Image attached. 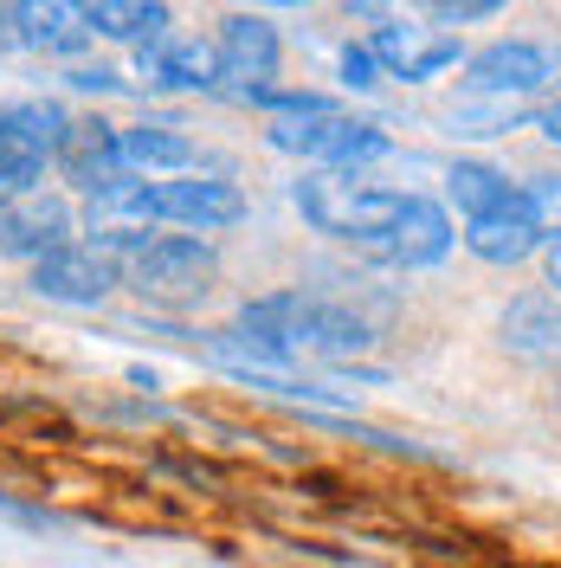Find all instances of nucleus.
<instances>
[{
    "mask_svg": "<svg viewBox=\"0 0 561 568\" xmlns=\"http://www.w3.org/2000/svg\"><path fill=\"white\" fill-rule=\"evenodd\" d=\"M503 201H517V187H510L503 169H491V162H452V169H446V207L465 213V226L484 220V213H497Z\"/></svg>",
    "mask_w": 561,
    "mask_h": 568,
    "instance_id": "nucleus-19",
    "label": "nucleus"
},
{
    "mask_svg": "<svg viewBox=\"0 0 561 568\" xmlns=\"http://www.w3.org/2000/svg\"><path fill=\"white\" fill-rule=\"evenodd\" d=\"M297 213L310 220L323 240H343V246H368L381 240L387 226L407 207V187H375L361 175H336V169H310V175L290 187Z\"/></svg>",
    "mask_w": 561,
    "mask_h": 568,
    "instance_id": "nucleus-2",
    "label": "nucleus"
},
{
    "mask_svg": "<svg viewBox=\"0 0 561 568\" xmlns=\"http://www.w3.org/2000/svg\"><path fill=\"white\" fill-rule=\"evenodd\" d=\"M497 13V0H439L432 7V20L439 27H465V20H491Z\"/></svg>",
    "mask_w": 561,
    "mask_h": 568,
    "instance_id": "nucleus-23",
    "label": "nucleus"
},
{
    "mask_svg": "<svg viewBox=\"0 0 561 568\" xmlns=\"http://www.w3.org/2000/svg\"><path fill=\"white\" fill-rule=\"evenodd\" d=\"M116 284H123V265L104 258L98 246H78V240L33 265V291L52 297V304H71V311H98Z\"/></svg>",
    "mask_w": 561,
    "mask_h": 568,
    "instance_id": "nucleus-11",
    "label": "nucleus"
},
{
    "mask_svg": "<svg viewBox=\"0 0 561 568\" xmlns=\"http://www.w3.org/2000/svg\"><path fill=\"white\" fill-rule=\"evenodd\" d=\"M361 45H368V52H375V65H381L387 78H400V84H426V78H439V71L458 65V39L452 33H432V27H400V20H381Z\"/></svg>",
    "mask_w": 561,
    "mask_h": 568,
    "instance_id": "nucleus-12",
    "label": "nucleus"
},
{
    "mask_svg": "<svg viewBox=\"0 0 561 568\" xmlns=\"http://www.w3.org/2000/svg\"><path fill=\"white\" fill-rule=\"evenodd\" d=\"M52 169H59V181L78 187L84 201L104 194V187H116V181L130 175V169H123V130L104 123V116H71V130H65V142H59V155H52Z\"/></svg>",
    "mask_w": 561,
    "mask_h": 568,
    "instance_id": "nucleus-10",
    "label": "nucleus"
},
{
    "mask_svg": "<svg viewBox=\"0 0 561 568\" xmlns=\"http://www.w3.org/2000/svg\"><path fill=\"white\" fill-rule=\"evenodd\" d=\"M65 84L71 91H84V98H110V91H123V78H116L110 65H71Z\"/></svg>",
    "mask_w": 561,
    "mask_h": 568,
    "instance_id": "nucleus-22",
    "label": "nucleus"
},
{
    "mask_svg": "<svg viewBox=\"0 0 561 568\" xmlns=\"http://www.w3.org/2000/svg\"><path fill=\"white\" fill-rule=\"evenodd\" d=\"M542 136H549V142H555V149H561V98H555V104H549V110H542Z\"/></svg>",
    "mask_w": 561,
    "mask_h": 568,
    "instance_id": "nucleus-26",
    "label": "nucleus"
},
{
    "mask_svg": "<svg viewBox=\"0 0 561 568\" xmlns=\"http://www.w3.org/2000/svg\"><path fill=\"white\" fill-rule=\"evenodd\" d=\"M136 78H149V91H220V52L213 39H155L136 52Z\"/></svg>",
    "mask_w": 561,
    "mask_h": 568,
    "instance_id": "nucleus-14",
    "label": "nucleus"
},
{
    "mask_svg": "<svg viewBox=\"0 0 561 568\" xmlns=\"http://www.w3.org/2000/svg\"><path fill=\"white\" fill-rule=\"evenodd\" d=\"M542 246H549V240H542V226L529 220L523 194L465 226V252H471V258H484V265H523V258H536Z\"/></svg>",
    "mask_w": 561,
    "mask_h": 568,
    "instance_id": "nucleus-16",
    "label": "nucleus"
},
{
    "mask_svg": "<svg viewBox=\"0 0 561 568\" xmlns=\"http://www.w3.org/2000/svg\"><path fill=\"white\" fill-rule=\"evenodd\" d=\"M78 27L91 39H116V45H155L169 39V7H149V0H91L78 7Z\"/></svg>",
    "mask_w": 561,
    "mask_h": 568,
    "instance_id": "nucleus-18",
    "label": "nucleus"
},
{
    "mask_svg": "<svg viewBox=\"0 0 561 568\" xmlns=\"http://www.w3.org/2000/svg\"><path fill=\"white\" fill-rule=\"evenodd\" d=\"M336 65H343V84H349V91H375V84L387 78V71L375 65V52H368V45H343V59H336Z\"/></svg>",
    "mask_w": 561,
    "mask_h": 568,
    "instance_id": "nucleus-21",
    "label": "nucleus"
},
{
    "mask_svg": "<svg viewBox=\"0 0 561 568\" xmlns=\"http://www.w3.org/2000/svg\"><path fill=\"white\" fill-rule=\"evenodd\" d=\"M239 329L252 343H265L290 375L304 362L355 368V355H368L381 343V323L361 317L343 297H323V291H265V297L239 304Z\"/></svg>",
    "mask_w": 561,
    "mask_h": 568,
    "instance_id": "nucleus-1",
    "label": "nucleus"
},
{
    "mask_svg": "<svg viewBox=\"0 0 561 568\" xmlns=\"http://www.w3.org/2000/svg\"><path fill=\"white\" fill-rule=\"evenodd\" d=\"M452 246H458L452 207L446 201H426V194H407L400 220L387 226L381 240H368V246H355V252L368 265H387V272H432V265H446Z\"/></svg>",
    "mask_w": 561,
    "mask_h": 568,
    "instance_id": "nucleus-8",
    "label": "nucleus"
},
{
    "mask_svg": "<svg viewBox=\"0 0 561 568\" xmlns=\"http://www.w3.org/2000/svg\"><path fill=\"white\" fill-rule=\"evenodd\" d=\"M0 52H27V7H0Z\"/></svg>",
    "mask_w": 561,
    "mask_h": 568,
    "instance_id": "nucleus-24",
    "label": "nucleus"
},
{
    "mask_svg": "<svg viewBox=\"0 0 561 568\" xmlns=\"http://www.w3.org/2000/svg\"><path fill=\"white\" fill-rule=\"evenodd\" d=\"M71 246V207L52 194H20V201H0V258H52Z\"/></svg>",
    "mask_w": 561,
    "mask_h": 568,
    "instance_id": "nucleus-13",
    "label": "nucleus"
},
{
    "mask_svg": "<svg viewBox=\"0 0 561 568\" xmlns=\"http://www.w3.org/2000/svg\"><path fill=\"white\" fill-rule=\"evenodd\" d=\"M65 130H71V116L52 98H20V104L0 110V201L39 194L45 162L59 155Z\"/></svg>",
    "mask_w": 561,
    "mask_h": 568,
    "instance_id": "nucleus-4",
    "label": "nucleus"
},
{
    "mask_svg": "<svg viewBox=\"0 0 561 568\" xmlns=\"http://www.w3.org/2000/svg\"><path fill=\"white\" fill-rule=\"evenodd\" d=\"M155 220H169L181 233H226L246 220V194L226 175H194V181H155Z\"/></svg>",
    "mask_w": 561,
    "mask_h": 568,
    "instance_id": "nucleus-9",
    "label": "nucleus"
},
{
    "mask_svg": "<svg viewBox=\"0 0 561 568\" xmlns=\"http://www.w3.org/2000/svg\"><path fill=\"white\" fill-rule=\"evenodd\" d=\"M213 52H220V91H213V98H233V104L265 98L272 78H278V65H284V39L265 13H226Z\"/></svg>",
    "mask_w": 561,
    "mask_h": 568,
    "instance_id": "nucleus-7",
    "label": "nucleus"
},
{
    "mask_svg": "<svg viewBox=\"0 0 561 568\" xmlns=\"http://www.w3.org/2000/svg\"><path fill=\"white\" fill-rule=\"evenodd\" d=\"M561 52L542 45V39H497L484 52L465 59V78H458V98H484V104H529L555 84Z\"/></svg>",
    "mask_w": 561,
    "mask_h": 568,
    "instance_id": "nucleus-6",
    "label": "nucleus"
},
{
    "mask_svg": "<svg viewBox=\"0 0 561 568\" xmlns=\"http://www.w3.org/2000/svg\"><path fill=\"white\" fill-rule=\"evenodd\" d=\"M265 142L278 155H297L310 169H336V175H361L368 162H381L394 136L381 123H361V116H310V123H265Z\"/></svg>",
    "mask_w": 561,
    "mask_h": 568,
    "instance_id": "nucleus-5",
    "label": "nucleus"
},
{
    "mask_svg": "<svg viewBox=\"0 0 561 568\" xmlns=\"http://www.w3.org/2000/svg\"><path fill=\"white\" fill-rule=\"evenodd\" d=\"M517 194H523L529 220L542 226V240H561V175H529Z\"/></svg>",
    "mask_w": 561,
    "mask_h": 568,
    "instance_id": "nucleus-20",
    "label": "nucleus"
},
{
    "mask_svg": "<svg viewBox=\"0 0 561 568\" xmlns=\"http://www.w3.org/2000/svg\"><path fill=\"white\" fill-rule=\"evenodd\" d=\"M503 343H510V355L529 362V368H561V297H549V291L510 297V311H503Z\"/></svg>",
    "mask_w": 561,
    "mask_h": 568,
    "instance_id": "nucleus-15",
    "label": "nucleus"
},
{
    "mask_svg": "<svg viewBox=\"0 0 561 568\" xmlns=\"http://www.w3.org/2000/svg\"><path fill=\"white\" fill-rule=\"evenodd\" d=\"M123 169L136 181L187 175V169H201V149L181 136L175 123H136V130H123Z\"/></svg>",
    "mask_w": 561,
    "mask_h": 568,
    "instance_id": "nucleus-17",
    "label": "nucleus"
},
{
    "mask_svg": "<svg viewBox=\"0 0 561 568\" xmlns=\"http://www.w3.org/2000/svg\"><path fill=\"white\" fill-rule=\"evenodd\" d=\"M220 278V252L194 233H162L149 252L123 265V284L136 291L149 311H194Z\"/></svg>",
    "mask_w": 561,
    "mask_h": 568,
    "instance_id": "nucleus-3",
    "label": "nucleus"
},
{
    "mask_svg": "<svg viewBox=\"0 0 561 568\" xmlns=\"http://www.w3.org/2000/svg\"><path fill=\"white\" fill-rule=\"evenodd\" d=\"M542 272H549V297H561V240L542 246Z\"/></svg>",
    "mask_w": 561,
    "mask_h": 568,
    "instance_id": "nucleus-25",
    "label": "nucleus"
}]
</instances>
